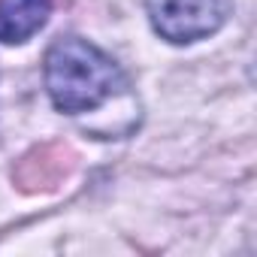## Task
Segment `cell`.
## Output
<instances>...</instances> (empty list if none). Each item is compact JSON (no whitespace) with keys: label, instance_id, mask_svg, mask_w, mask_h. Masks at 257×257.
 <instances>
[{"label":"cell","instance_id":"cell-1","mask_svg":"<svg viewBox=\"0 0 257 257\" xmlns=\"http://www.w3.org/2000/svg\"><path fill=\"white\" fill-rule=\"evenodd\" d=\"M43 79L49 100L64 115L94 112L127 88L121 67L82 37H58L49 46Z\"/></svg>","mask_w":257,"mask_h":257},{"label":"cell","instance_id":"cell-3","mask_svg":"<svg viewBox=\"0 0 257 257\" xmlns=\"http://www.w3.org/2000/svg\"><path fill=\"white\" fill-rule=\"evenodd\" d=\"M52 0H0V46L28 43L46 28Z\"/></svg>","mask_w":257,"mask_h":257},{"label":"cell","instance_id":"cell-2","mask_svg":"<svg viewBox=\"0 0 257 257\" xmlns=\"http://www.w3.org/2000/svg\"><path fill=\"white\" fill-rule=\"evenodd\" d=\"M146 13L161 40L188 46L218 34L227 25L233 0H146Z\"/></svg>","mask_w":257,"mask_h":257}]
</instances>
